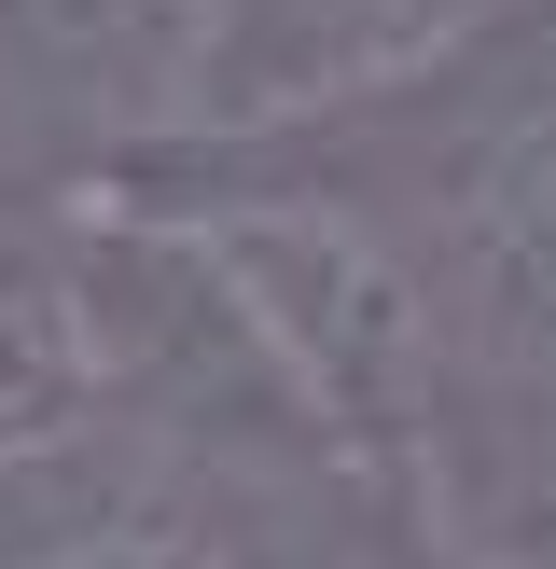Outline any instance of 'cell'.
Here are the masks:
<instances>
[{
    "label": "cell",
    "instance_id": "obj_5",
    "mask_svg": "<svg viewBox=\"0 0 556 569\" xmlns=\"http://www.w3.org/2000/svg\"><path fill=\"white\" fill-rule=\"evenodd\" d=\"M139 487H153V459H139L126 431L0 459V569H70L83 542H111V528L139 515Z\"/></svg>",
    "mask_w": 556,
    "mask_h": 569
},
{
    "label": "cell",
    "instance_id": "obj_1",
    "mask_svg": "<svg viewBox=\"0 0 556 569\" xmlns=\"http://www.w3.org/2000/svg\"><path fill=\"white\" fill-rule=\"evenodd\" d=\"M167 222L237 292L250 348L292 389L334 487L376 500V515H431V459H445V417H459V306H445V278L361 194H306V181L181 194Z\"/></svg>",
    "mask_w": 556,
    "mask_h": 569
},
{
    "label": "cell",
    "instance_id": "obj_2",
    "mask_svg": "<svg viewBox=\"0 0 556 569\" xmlns=\"http://www.w3.org/2000/svg\"><path fill=\"white\" fill-rule=\"evenodd\" d=\"M515 0H222L195 42L181 98H167V153H265L334 111H376L404 83L459 70Z\"/></svg>",
    "mask_w": 556,
    "mask_h": 569
},
{
    "label": "cell",
    "instance_id": "obj_6",
    "mask_svg": "<svg viewBox=\"0 0 556 569\" xmlns=\"http://www.w3.org/2000/svg\"><path fill=\"white\" fill-rule=\"evenodd\" d=\"M70 569H292L265 542V528H250V500H237V472H209V487H139V515L111 528V542H83Z\"/></svg>",
    "mask_w": 556,
    "mask_h": 569
},
{
    "label": "cell",
    "instance_id": "obj_4",
    "mask_svg": "<svg viewBox=\"0 0 556 569\" xmlns=\"http://www.w3.org/2000/svg\"><path fill=\"white\" fill-rule=\"evenodd\" d=\"M222 0H0V83L70 111L83 139H153Z\"/></svg>",
    "mask_w": 556,
    "mask_h": 569
},
{
    "label": "cell",
    "instance_id": "obj_3",
    "mask_svg": "<svg viewBox=\"0 0 556 569\" xmlns=\"http://www.w3.org/2000/svg\"><path fill=\"white\" fill-rule=\"evenodd\" d=\"M98 431H126V389H111V333L83 292V237L0 222V459L98 445Z\"/></svg>",
    "mask_w": 556,
    "mask_h": 569
}]
</instances>
